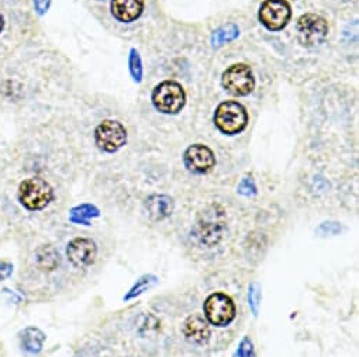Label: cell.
<instances>
[{
  "instance_id": "obj_1",
  "label": "cell",
  "mask_w": 359,
  "mask_h": 357,
  "mask_svg": "<svg viewBox=\"0 0 359 357\" xmlns=\"http://www.w3.org/2000/svg\"><path fill=\"white\" fill-rule=\"evenodd\" d=\"M18 197L25 209L39 211L54 200V189L41 177H29L20 183Z\"/></svg>"
},
{
  "instance_id": "obj_2",
  "label": "cell",
  "mask_w": 359,
  "mask_h": 357,
  "mask_svg": "<svg viewBox=\"0 0 359 357\" xmlns=\"http://www.w3.org/2000/svg\"><path fill=\"white\" fill-rule=\"evenodd\" d=\"M152 103L155 108L163 114H177L185 107L187 93L177 82L165 80L155 86Z\"/></svg>"
},
{
  "instance_id": "obj_3",
  "label": "cell",
  "mask_w": 359,
  "mask_h": 357,
  "mask_svg": "<svg viewBox=\"0 0 359 357\" xmlns=\"http://www.w3.org/2000/svg\"><path fill=\"white\" fill-rule=\"evenodd\" d=\"M215 122L223 134L236 135L245 130L248 114L245 107L238 102H224L216 108Z\"/></svg>"
},
{
  "instance_id": "obj_4",
  "label": "cell",
  "mask_w": 359,
  "mask_h": 357,
  "mask_svg": "<svg viewBox=\"0 0 359 357\" xmlns=\"http://www.w3.org/2000/svg\"><path fill=\"white\" fill-rule=\"evenodd\" d=\"M206 319L215 326H227L230 325L237 315L236 304L233 298L224 293L210 294L203 305Z\"/></svg>"
},
{
  "instance_id": "obj_5",
  "label": "cell",
  "mask_w": 359,
  "mask_h": 357,
  "mask_svg": "<svg viewBox=\"0 0 359 357\" xmlns=\"http://www.w3.org/2000/svg\"><path fill=\"white\" fill-rule=\"evenodd\" d=\"M224 210L220 206H212L202 213V218L198 221V238L213 246L220 241L224 231Z\"/></svg>"
},
{
  "instance_id": "obj_6",
  "label": "cell",
  "mask_w": 359,
  "mask_h": 357,
  "mask_svg": "<svg viewBox=\"0 0 359 357\" xmlns=\"http://www.w3.org/2000/svg\"><path fill=\"white\" fill-rule=\"evenodd\" d=\"M297 34L299 41L304 47H317L323 44L328 36V23L318 15H303L297 22Z\"/></svg>"
},
{
  "instance_id": "obj_7",
  "label": "cell",
  "mask_w": 359,
  "mask_h": 357,
  "mask_svg": "<svg viewBox=\"0 0 359 357\" xmlns=\"http://www.w3.org/2000/svg\"><path fill=\"white\" fill-rule=\"evenodd\" d=\"M222 83L233 96H247L255 88V78L248 65L236 64L223 74Z\"/></svg>"
},
{
  "instance_id": "obj_8",
  "label": "cell",
  "mask_w": 359,
  "mask_h": 357,
  "mask_svg": "<svg viewBox=\"0 0 359 357\" xmlns=\"http://www.w3.org/2000/svg\"><path fill=\"white\" fill-rule=\"evenodd\" d=\"M95 141L99 149L104 152H116L126 145L127 130L116 120H104L95 131Z\"/></svg>"
},
{
  "instance_id": "obj_9",
  "label": "cell",
  "mask_w": 359,
  "mask_h": 357,
  "mask_svg": "<svg viewBox=\"0 0 359 357\" xmlns=\"http://www.w3.org/2000/svg\"><path fill=\"white\" fill-rule=\"evenodd\" d=\"M292 10L286 0H265L259 8V20L269 31H279L286 27Z\"/></svg>"
},
{
  "instance_id": "obj_10",
  "label": "cell",
  "mask_w": 359,
  "mask_h": 357,
  "mask_svg": "<svg viewBox=\"0 0 359 357\" xmlns=\"http://www.w3.org/2000/svg\"><path fill=\"white\" fill-rule=\"evenodd\" d=\"M96 244L89 238H75L67 246L68 260L78 269L92 266L96 260Z\"/></svg>"
},
{
  "instance_id": "obj_11",
  "label": "cell",
  "mask_w": 359,
  "mask_h": 357,
  "mask_svg": "<svg viewBox=\"0 0 359 357\" xmlns=\"http://www.w3.org/2000/svg\"><path fill=\"white\" fill-rule=\"evenodd\" d=\"M184 160L191 172L199 174L210 172L216 164V156L213 150L203 144H195L189 146L184 155Z\"/></svg>"
},
{
  "instance_id": "obj_12",
  "label": "cell",
  "mask_w": 359,
  "mask_h": 357,
  "mask_svg": "<svg viewBox=\"0 0 359 357\" xmlns=\"http://www.w3.org/2000/svg\"><path fill=\"white\" fill-rule=\"evenodd\" d=\"M111 15L121 23H133L144 12V0H111Z\"/></svg>"
},
{
  "instance_id": "obj_13",
  "label": "cell",
  "mask_w": 359,
  "mask_h": 357,
  "mask_svg": "<svg viewBox=\"0 0 359 357\" xmlns=\"http://www.w3.org/2000/svg\"><path fill=\"white\" fill-rule=\"evenodd\" d=\"M185 337L195 344H205L210 339V328L201 315L189 316L184 323Z\"/></svg>"
},
{
  "instance_id": "obj_14",
  "label": "cell",
  "mask_w": 359,
  "mask_h": 357,
  "mask_svg": "<svg viewBox=\"0 0 359 357\" xmlns=\"http://www.w3.org/2000/svg\"><path fill=\"white\" fill-rule=\"evenodd\" d=\"M145 210L152 221H162L173 211V200L166 195H151L145 200Z\"/></svg>"
},
{
  "instance_id": "obj_15",
  "label": "cell",
  "mask_w": 359,
  "mask_h": 357,
  "mask_svg": "<svg viewBox=\"0 0 359 357\" xmlns=\"http://www.w3.org/2000/svg\"><path fill=\"white\" fill-rule=\"evenodd\" d=\"M20 340H22V347L29 351V353H40L43 350L44 342H46V335L41 329L36 326H29L20 333Z\"/></svg>"
},
{
  "instance_id": "obj_16",
  "label": "cell",
  "mask_w": 359,
  "mask_h": 357,
  "mask_svg": "<svg viewBox=\"0 0 359 357\" xmlns=\"http://www.w3.org/2000/svg\"><path fill=\"white\" fill-rule=\"evenodd\" d=\"M100 216V211L97 207L92 204H81L71 210L69 213V221L72 224H82V225H90V220Z\"/></svg>"
},
{
  "instance_id": "obj_17",
  "label": "cell",
  "mask_w": 359,
  "mask_h": 357,
  "mask_svg": "<svg viewBox=\"0 0 359 357\" xmlns=\"http://www.w3.org/2000/svg\"><path fill=\"white\" fill-rule=\"evenodd\" d=\"M37 262L41 269L54 270L60 265V255L53 246L47 245L37 252Z\"/></svg>"
},
{
  "instance_id": "obj_18",
  "label": "cell",
  "mask_w": 359,
  "mask_h": 357,
  "mask_svg": "<svg viewBox=\"0 0 359 357\" xmlns=\"http://www.w3.org/2000/svg\"><path fill=\"white\" fill-rule=\"evenodd\" d=\"M240 36V30L236 24H227L223 26L222 29H219L217 31H215V34L212 36V44L215 48L224 46L226 43L234 41L237 37Z\"/></svg>"
},
{
  "instance_id": "obj_19",
  "label": "cell",
  "mask_w": 359,
  "mask_h": 357,
  "mask_svg": "<svg viewBox=\"0 0 359 357\" xmlns=\"http://www.w3.org/2000/svg\"><path fill=\"white\" fill-rule=\"evenodd\" d=\"M156 283H158V277L154 276V274H144V276H141L137 280V283L131 287V290L127 293V295H124V301L134 300L135 297L141 295L144 291H147L148 288H151Z\"/></svg>"
},
{
  "instance_id": "obj_20",
  "label": "cell",
  "mask_w": 359,
  "mask_h": 357,
  "mask_svg": "<svg viewBox=\"0 0 359 357\" xmlns=\"http://www.w3.org/2000/svg\"><path fill=\"white\" fill-rule=\"evenodd\" d=\"M128 65H130V72L133 79L140 83L142 80V62L140 58V54L135 48L130 51V58H128Z\"/></svg>"
},
{
  "instance_id": "obj_21",
  "label": "cell",
  "mask_w": 359,
  "mask_h": 357,
  "mask_svg": "<svg viewBox=\"0 0 359 357\" xmlns=\"http://www.w3.org/2000/svg\"><path fill=\"white\" fill-rule=\"evenodd\" d=\"M237 190H238L240 195L247 196V197L257 195V186H255V183H254V181H252L251 177H244L243 181H241V183L238 185Z\"/></svg>"
},
{
  "instance_id": "obj_22",
  "label": "cell",
  "mask_w": 359,
  "mask_h": 357,
  "mask_svg": "<svg viewBox=\"0 0 359 357\" xmlns=\"http://www.w3.org/2000/svg\"><path fill=\"white\" fill-rule=\"evenodd\" d=\"M237 356L238 357H257L252 342H251L250 337H244L241 340V343L238 346V350H237Z\"/></svg>"
},
{
  "instance_id": "obj_23",
  "label": "cell",
  "mask_w": 359,
  "mask_h": 357,
  "mask_svg": "<svg viewBox=\"0 0 359 357\" xmlns=\"http://www.w3.org/2000/svg\"><path fill=\"white\" fill-rule=\"evenodd\" d=\"M248 304L254 312V315H257L258 312V305H259V290H258V284L257 283H252L250 286V290H248Z\"/></svg>"
},
{
  "instance_id": "obj_24",
  "label": "cell",
  "mask_w": 359,
  "mask_h": 357,
  "mask_svg": "<svg viewBox=\"0 0 359 357\" xmlns=\"http://www.w3.org/2000/svg\"><path fill=\"white\" fill-rule=\"evenodd\" d=\"M13 274V265L11 262H0V281L9 279Z\"/></svg>"
},
{
  "instance_id": "obj_25",
  "label": "cell",
  "mask_w": 359,
  "mask_h": 357,
  "mask_svg": "<svg viewBox=\"0 0 359 357\" xmlns=\"http://www.w3.org/2000/svg\"><path fill=\"white\" fill-rule=\"evenodd\" d=\"M50 5H51V0H34V8H36V12L43 16L48 12L50 9Z\"/></svg>"
},
{
  "instance_id": "obj_26",
  "label": "cell",
  "mask_w": 359,
  "mask_h": 357,
  "mask_svg": "<svg viewBox=\"0 0 359 357\" xmlns=\"http://www.w3.org/2000/svg\"><path fill=\"white\" fill-rule=\"evenodd\" d=\"M4 27H5V19H4L2 12H0V33L4 31Z\"/></svg>"
}]
</instances>
